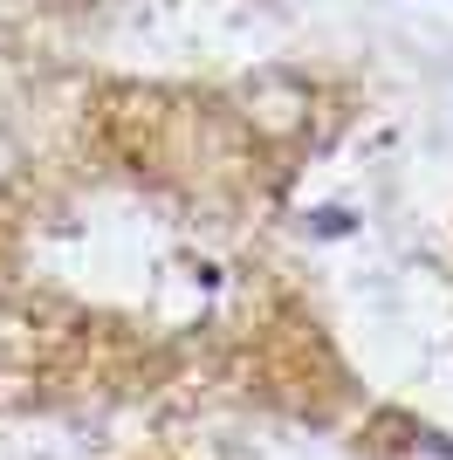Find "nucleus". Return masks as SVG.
<instances>
[{"label": "nucleus", "instance_id": "1", "mask_svg": "<svg viewBox=\"0 0 453 460\" xmlns=\"http://www.w3.org/2000/svg\"><path fill=\"white\" fill-rule=\"evenodd\" d=\"M378 460H453V440H440L433 426H385Z\"/></svg>", "mask_w": 453, "mask_h": 460}]
</instances>
